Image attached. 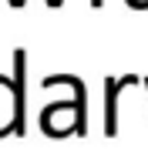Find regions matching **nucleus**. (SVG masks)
I'll return each instance as SVG.
<instances>
[{"instance_id": "nucleus-7", "label": "nucleus", "mask_w": 148, "mask_h": 151, "mask_svg": "<svg viewBox=\"0 0 148 151\" xmlns=\"http://www.w3.org/2000/svg\"><path fill=\"white\" fill-rule=\"evenodd\" d=\"M142 84H145V91H148V77H142Z\"/></svg>"}, {"instance_id": "nucleus-8", "label": "nucleus", "mask_w": 148, "mask_h": 151, "mask_svg": "<svg viewBox=\"0 0 148 151\" xmlns=\"http://www.w3.org/2000/svg\"><path fill=\"white\" fill-rule=\"evenodd\" d=\"M7 4H14V0H7Z\"/></svg>"}, {"instance_id": "nucleus-1", "label": "nucleus", "mask_w": 148, "mask_h": 151, "mask_svg": "<svg viewBox=\"0 0 148 151\" xmlns=\"http://www.w3.org/2000/svg\"><path fill=\"white\" fill-rule=\"evenodd\" d=\"M84 124H88V114H84V97L57 101V104H47V108L40 111V131H44L47 138L84 134Z\"/></svg>"}, {"instance_id": "nucleus-4", "label": "nucleus", "mask_w": 148, "mask_h": 151, "mask_svg": "<svg viewBox=\"0 0 148 151\" xmlns=\"http://www.w3.org/2000/svg\"><path fill=\"white\" fill-rule=\"evenodd\" d=\"M125 4H128V7H142V10H145V7H148V0H125Z\"/></svg>"}, {"instance_id": "nucleus-6", "label": "nucleus", "mask_w": 148, "mask_h": 151, "mask_svg": "<svg viewBox=\"0 0 148 151\" xmlns=\"http://www.w3.org/2000/svg\"><path fill=\"white\" fill-rule=\"evenodd\" d=\"M101 4H104V0H91V7H101Z\"/></svg>"}, {"instance_id": "nucleus-3", "label": "nucleus", "mask_w": 148, "mask_h": 151, "mask_svg": "<svg viewBox=\"0 0 148 151\" xmlns=\"http://www.w3.org/2000/svg\"><path fill=\"white\" fill-rule=\"evenodd\" d=\"M138 84H142L138 74H121V77H108L104 81V134L108 138L118 134V97H121V91L138 87Z\"/></svg>"}, {"instance_id": "nucleus-2", "label": "nucleus", "mask_w": 148, "mask_h": 151, "mask_svg": "<svg viewBox=\"0 0 148 151\" xmlns=\"http://www.w3.org/2000/svg\"><path fill=\"white\" fill-rule=\"evenodd\" d=\"M27 121L20 114V97H17V87L14 81H7L0 74V138L7 134H24Z\"/></svg>"}, {"instance_id": "nucleus-5", "label": "nucleus", "mask_w": 148, "mask_h": 151, "mask_svg": "<svg viewBox=\"0 0 148 151\" xmlns=\"http://www.w3.org/2000/svg\"><path fill=\"white\" fill-rule=\"evenodd\" d=\"M61 4H64V0H47V7H61Z\"/></svg>"}]
</instances>
